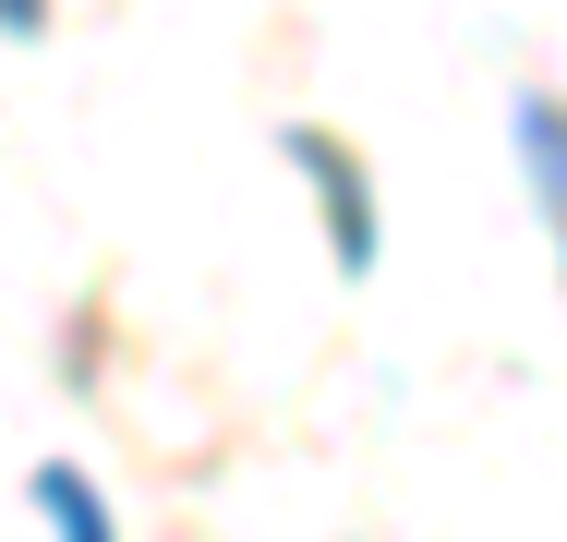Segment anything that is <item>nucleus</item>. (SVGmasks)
<instances>
[{"mask_svg":"<svg viewBox=\"0 0 567 542\" xmlns=\"http://www.w3.org/2000/svg\"><path fill=\"white\" fill-rule=\"evenodd\" d=\"M507 145H519L532 217H544V241H556V278H567V97L519 85V97H507Z\"/></svg>","mask_w":567,"mask_h":542,"instance_id":"f03ea898","label":"nucleus"},{"mask_svg":"<svg viewBox=\"0 0 567 542\" xmlns=\"http://www.w3.org/2000/svg\"><path fill=\"white\" fill-rule=\"evenodd\" d=\"M278 145H290V169L315 181V217H327V265H339V278H374V253H386V217H374V181H362V157H350L339 133H315V121H290Z\"/></svg>","mask_w":567,"mask_h":542,"instance_id":"f257e3e1","label":"nucleus"},{"mask_svg":"<svg viewBox=\"0 0 567 542\" xmlns=\"http://www.w3.org/2000/svg\"><path fill=\"white\" fill-rule=\"evenodd\" d=\"M49 24V0H0V37H37Z\"/></svg>","mask_w":567,"mask_h":542,"instance_id":"20e7f679","label":"nucleus"},{"mask_svg":"<svg viewBox=\"0 0 567 542\" xmlns=\"http://www.w3.org/2000/svg\"><path fill=\"white\" fill-rule=\"evenodd\" d=\"M24 494H37L49 542H121L110 494H97V470H73V458H37V470H24Z\"/></svg>","mask_w":567,"mask_h":542,"instance_id":"7ed1b4c3","label":"nucleus"}]
</instances>
